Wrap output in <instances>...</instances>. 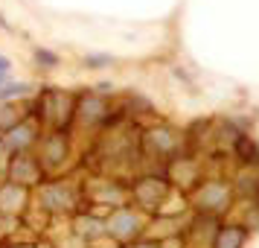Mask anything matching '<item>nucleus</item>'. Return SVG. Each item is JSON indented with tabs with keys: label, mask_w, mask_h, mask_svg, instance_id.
I'll return each mask as SVG.
<instances>
[{
	"label": "nucleus",
	"mask_w": 259,
	"mask_h": 248,
	"mask_svg": "<svg viewBox=\"0 0 259 248\" xmlns=\"http://www.w3.org/2000/svg\"><path fill=\"white\" fill-rule=\"evenodd\" d=\"M236 155H239V158H242L245 164H256V161H259L256 146L247 140V137H239V140H236Z\"/></svg>",
	"instance_id": "f257e3e1"
},
{
	"label": "nucleus",
	"mask_w": 259,
	"mask_h": 248,
	"mask_svg": "<svg viewBox=\"0 0 259 248\" xmlns=\"http://www.w3.org/2000/svg\"><path fill=\"white\" fill-rule=\"evenodd\" d=\"M219 248H239V242H242V231L239 228H227V231H222L219 234Z\"/></svg>",
	"instance_id": "f03ea898"
},
{
	"label": "nucleus",
	"mask_w": 259,
	"mask_h": 248,
	"mask_svg": "<svg viewBox=\"0 0 259 248\" xmlns=\"http://www.w3.org/2000/svg\"><path fill=\"white\" fill-rule=\"evenodd\" d=\"M26 131H32V129H26V126H18V129H12V134H6V149H18V146H24V143H29L32 137H26Z\"/></svg>",
	"instance_id": "7ed1b4c3"
},
{
	"label": "nucleus",
	"mask_w": 259,
	"mask_h": 248,
	"mask_svg": "<svg viewBox=\"0 0 259 248\" xmlns=\"http://www.w3.org/2000/svg\"><path fill=\"white\" fill-rule=\"evenodd\" d=\"M114 225H117L114 231H117L119 236H128V234H134V231H137V228H134V225H137V219H134L131 213H125V216H119V219H117Z\"/></svg>",
	"instance_id": "20e7f679"
},
{
	"label": "nucleus",
	"mask_w": 259,
	"mask_h": 248,
	"mask_svg": "<svg viewBox=\"0 0 259 248\" xmlns=\"http://www.w3.org/2000/svg\"><path fill=\"white\" fill-rule=\"evenodd\" d=\"M18 94H29V88H26V85H9V88L0 91V99H6V96H18Z\"/></svg>",
	"instance_id": "39448f33"
},
{
	"label": "nucleus",
	"mask_w": 259,
	"mask_h": 248,
	"mask_svg": "<svg viewBox=\"0 0 259 248\" xmlns=\"http://www.w3.org/2000/svg\"><path fill=\"white\" fill-rule=\"evenodd\" d=\"M35 59L41 61L44 67H53V64H56V56H53V53H47V50H38V53H35Z\"/></svg>",
	"instance_id": "423d86ee"
},
{
	"label": "nucleus",
	"mask_w": 259,
	"mask_h": 248,
	"mask_svg": "<svg viewBox=\"0 0 259 248\" xmlns=\"http://www.w3.org/2000/svg\"><path fill=\"white\" fill-rule=\"evenodd\" d=\"M9 67H12V64H9V59H6V56H0V79L9 73Z\"/></svg>",
	"instance_id": "0eeeda50"
}]
</instances>
